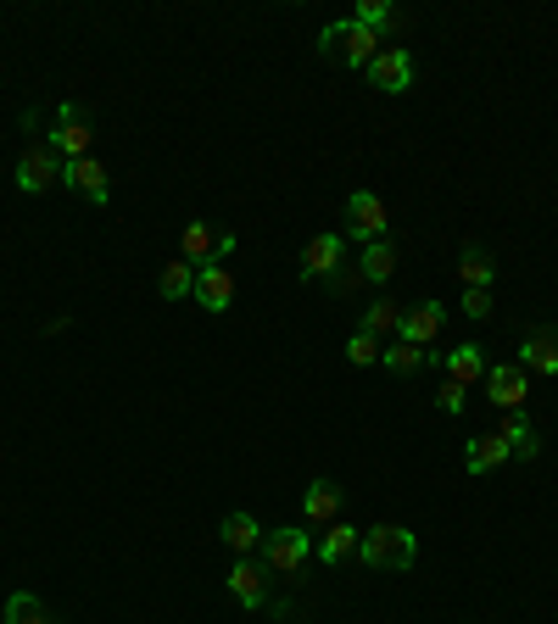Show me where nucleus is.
Returning <instances> with one entry per match:
<instances>
[{"label":"nucleus","instance_id":"f257e3e1","mask_svg":"<svg viewBox=\"0 0 558 624\" xmlns=\"http://www.w3.org/2000/svg\"><path fill=\"white\" fill-rule=\"evenodd\" d=\"M358 557H363L369 568L402 574V568H413V557H419V535L402 529V524H369V529L358 535Z\"/></svg>","mask_w":558,"mask_h":624},{"label":"nucleus","instance_id":"f03ea898","mask_svg":"<svg viewBox=\"0 0 558 624\" xmlns=\"http://www.w3.org/2000/svg\"><path fill=\"white\" fill-rule=\"evenodd\" d=\"M319 57H335V62H346V68H363V73H369V62L380 57V40H374L363 23L341 18V23H324V34H319Z\"/></svg>","mask_w":558,"mask_h":624},{"label":"nucleus","instance_id":"7ed1b4c3","mask_svg":"<svg viewBox=\"0 0 558 624\" xmlns=\"http://www.w3.org/2000/svg\"><path fill=\"white\" fill-rule=\"evenodd\" d=\"M62 168H68V162L57 157V146H51V140H35V146L23 151V162H18V190H23V196H46V190L62 179Z\"/></svg>","mask_w":558,"mask_h":624},{"label":"nucleus","instance_id":"20e7f679","mask_svg":"<svg viewBox=\"0 0 558 624\" xmlns=\"http://www.w3.org/2000/svg\"><path fill=\"white\" fill-rule=\"evenodd\" d=\"M46 140L57 146V157H62V162L90 157V123H85V107H79V101H62V107H57V123H51V135H46Z\"/></svg>","mask_w":558,"mask_h":624},{"label":"nucleus","instance_id":"39448f33","mask_svg":"<svg viewBox=\"0 0 558 624\" xmlns=\"http://www.w3.org/2000/svg\"><path fill=\"white\" fill-rule=\"evenodd\" d=\"M385 229H391L385 201H380L374 190H352V196H346V235L363 240V246H374V240H385Z\"/></svg>","mask_w":558,"mask_h":624},{"label":"nucleus","instance_id":"423d86ee","mask_svg":"<svg viewBox=\"0 0 558 624\" xmlns=\"http://www.w3.org/2000/svg\"><path fill=\"white\" fill-rule=\"evenodd\" d=\"M486 396L497 413H525V396H530V374L519 363H491L486 368Z\"/></svg>","mask_w":558,"mask_h":624},{"label":"nucleus","instance_id":"0eeeda50","mask_svg":"<svg viewBox=\"0 0 558 624\" xmlns=\"http://www.w3.org/2000/svg\"><path fill=\"white\" fill-rule=\"evenodd\" d=\"M307 557H313V535L307 529H268L263 535V563L274 574H296Z\"/></svg>","mask_w":558,"mask_h":624},{"label":"nucleus","instance_id":"6e6552de","mask_svg":"<svg viewBox=\"0 0 558 624\" xmlns=\"http://www.w3.org/2000/svg\"><path fill=\"white\" fill-rule=\"evenodd\" d=\"M369 85L385 90V96L413 90V51L408 46H380V57L369 62Z\"/></svg>","mask_w":558,"mask_h":624},{"label":"nucleus","instance_id":"1a4fd4ad","mask_svg":"<svg viewBox=\"0 0 558 624\" xmlns=\"http://www.w3.org/2000/svg\"><path fill=\"white\" fill-rule=\"evenodd\" d=\"M519 368L525 374H558V324H536V329H525V340H519Z\"/></svg>","mask_w":558,"mask_h":624},{"label":"nucleus","instance_id":"9d476101","mask_svg":"<svg viewBox=\"0 0 558 624\" xmlns=\"http://www.w3.org/2000/svg\"><path fill=\"white\" fill-rule=\"evenodd\" d=\"M229 596L241 602V607H263L268 602V563H252V557H235V568H229Z\"/></svg>","mask_w":558,"mask_h":624},{"label":"nucleus","instance_id":"9b49d317","mask_svg":"<svg viewBox=\"0 0 558 624\" xmlns=\"http://www.w3.org/2000/svg\"><path fill=\"white\" fill-rule=\"evenodd\" d=\"M341 257H346V240H341V235H313L307 251H302V279H307V285H313V279H335Z\"/></svg>","mask_w":558,"mask_h":624},{"label":"nucleus","instance_id":"f8f14e48","mask_svg":"<svg viewBox=\"0 0 558 624\" xmlns=\"http://www.w3.org/2000/svg\"><path fill=\"white\" fill-rule=\"evenodd\" d=\"M441 324H447V307L441 301H419L413 313H402V324H397V340H408V346H430L435 335H441Z\"/></svg>","mask_w":558,"mask_h":624},{"label":"nucleus","instance_id":"ddd939ff","mask_svg":"<svg viewBox=\"0 0 558 624\" xmlns=\"http://www.w3.org/2000/svg\"><path fill=\"white\" fill-rule=\"evenodd\" d=\"M62 185L68 190H79L85 201H96V207H107V196H112V185H107V168L96 162V157H79V162H68L62 168Z\"/></svg>","mask_w":558,"mask_h":624},{"label":"nucleus","instance_id":"4468645a","mask_svg":"<svg viewBox=\"0 0 558 624\" xmlns=\"http://www.w3.org/2000/svg\"><path fill=\"white\" fill-rule=\"evenodd\" d=\"M196 301H202L207 313H229V301H235V274H229L224 263L196 268Z\"/></svg>","mask_w":558,"mask_h":624},{"label":"nucleus","instance_id":"2eb2a0df","mask_svg":"<svg viewBox=\"0 0 558 624\" xmlns=\"http://www.w3.org/2000/svg\"><path fill=\"white\" fill-rule=\"evenodd\" d=\"M441 368H447V379H458L463 390L474 385V379H486V351H480V340H463V346H452L447 357H441Z\"/></svg>","mask_w":558,"mask_h":624},{"label":"nucleus","instance_id":"dca6fc26","mask_svg":"<svg viewBox=\"0 0 558 624\" xmlns=\"http://www.w3.org/2000/svg\"><path fill=\"white\" fill-rule=\"evenodd\" d=\"M497 435L508 440V457H519V463H536L541 457V435H536V424L525 413H502V429Z\"/></svg>","mask_w":558,"mask_h":624},{"label":"nucleus","instance_id":"f3484780","mask_svg":"<svg viewBox=\"0 0 558 624\" xmlns=\"http://www.w3.org/2000/svg\"><path fill=\"white\" fill-rule=\"evenodd\" d=\"M302 513H307V524H335L341 518V485L335 479H313L307 496H302Z\"/></svg>","mask_w":558,"mask_h":624},{"label":"nucleus","instance_id":"a211bd4d","mask_svg":"<svg viewBox=\"0 0 558 624\" xmlns=\"http://www.w3.org/2000/svg\"><path fill=\"white\" fill-rule=\"evenodd\" d=\"M358 535H363V529H352V524H341V518H335V524H324V541L313 546V552H319V563H330V568H335V563L358 557Z\"/></svg>","mask_w":558,"mask_h":624},{"label":"nucleus","instance_id":"6ab92c4d","mask_svg":"<svg viewBox=\"0 0 558 624\" xmlns=\"http://www.w3.org/2000/svg\"><path fill=\"white\" fill-rule=\"evenodd\" d=\"M458 279H463L469 290H491V279H497L491 251H486V246H463V251H458Z\"/></svg>","mask_w":558,"mask_h":624},{"label":"nucleus","instance_id":"aec40b11","mask_svg":"<svg viewBox=\"0 0 558 624\" xmlns=\"http://www.w3.org/2000/svg\"><path fill=\"white\" fill-rule=\"evenodd\" d=\"M218 541H224L229 552H252V546H263V524H257L252 513H224Z\"/></svg>","mask_w":558,"mask_h":624},{"label":"nucleus","instance_id":"412c9836","mask_svg":"<svg viewBox=\"0 0 558 624\" xmlns=\"http://www.w3.org/2000/svg\"><path fill=\"white\" fill-rule=\"evenodd\" d=\"M497 463H508V440L502 435H474L469 452H463V468L469 474H491Z\"/></svg>","mask_w":558,"mask_h":624},{"label":"nucleus","instance_id":"4be33fe9","mask_svg":"<svg viewBox=\"0 0 558 624\" xmlns=\"http://www.w3.org/2000/svg\"><path fill=\"white\" fill-rule=\"evenodd\" d=\"M397 274V251H391V240H374V246H363V257H358V279H369V285H385Z\"/></svg>","mask_w":558,"mask_h":624},{"label":"nucleus","instance_id":"5701e85b","mask_svg":"<svg viewBox=\"0 0 558 624\" xmlns=\"http://www.w3.org/2000/svg\"><path fill=\"white\" fill-rule=\"evenodd\" d=\"M352 23H363L374 40L380 34H397L402 29V18H397V7H385V0H358V12H352Z\"/></svg>","mask_w":558,"mask_h":624},{"label":"nucleus","instance_id":"b1692460","mask_svg":"<svg viewBox=\"0 0 558 624\" xmlns=\"http://www.w3.org/2000/svg\"><path fill=\"white\" fill-rule=\"evenodd\" d=\"M218 240L224 235H213V224H185V263H196V268H207L213 263V251H218Z\"/></svg>","mask_w":558,"mask_h":624},{"label":"nucleus","instance_id":"393cba45","mask_svg":"<svg viewBox=\"0 0 558 624\" xmlns=\"http://www.w3.org/2000/svg\"><path fill=\"white\" fill-rule=\"evenodd\" d=\"M157 290H163V301H185V296H196V263H168L163 268V279H157Z\"/></svg>","mask_w":558,"mask_h":624},{"label":"nucleus","instance_id":"a878e982","mask_svg":"<svg viewBox=\"0 0 558 624\" xmlns=\"http://www.w3.org/2000/svg\"><path fill=\"white\" fill-rule=\"evenodd\" d=\"M380 363H385V368H391L397 379H413V374H419V368H424L430 357H424L419 346H408V340H397V346H385V351H380Z\"/></svg>","mask_w":558,"mask_h":624},{"label":"nucleus","instance_id":"bb28decb","mask_svg":"<svg viewBox=\"0 0 558 624\" xmlns=\"http://www.w3.org/2000/svg\"><path fill=\"white\" fill-rule=\"evenodd\" d=\"M7 624H51V613L35 591H12L7 596Z\"/></svg>","mask_w":558,"mask_h":624},{"label":"nucleus","instance_id":"cd10ccee","mask_svg":"<svg viewBox=\"0 0 558 624\" xmlns=\"http://www.w3.org/2000/svg\"><path fill=\"white\" fill-rule=\"evenodd\" d=\"M397 324H402V307H397V301H385V296L369 301V313H363V335L380 340V335H397Z\"/></svg>","mask_w":558,"mask_h":624},{"label":"nucleus","instance_id":"c85d7f7f","mask_svg":"<svg viewBox=\"0 0 558 624\" xmlns=\"http://www.w3.org/2000/svg\"><path fill=\"white\" fill-rule=\"evenodd\" d=\"M346 363H352V368H369V363H380V340L358 329V335L346 340Z\"/></svg>","mask_w":558,"mask_h":624},{"label":"nucleus","instance_id":"c756f323","mask_svg":"<svg viewBox=\"0 0 558 624\" xmlns=\"http://www.w3.org/2000/svg\"><path fill=\"white\" fill-rule=\"evenodd\" d=\"M458 313H463V318H474V324H486V318L497 313V301H491V290H463Z\"/></svg>","mask_w":558,"mask_h":624},{"label":"nucleus","instance_id":"7c9ffc66","mask_svg":"<svg viewBox=\"0 0 558 624\" xmlns=\"http://www.w3.org/2000/svg\"><path fill=\"white\" fill-rule=\"evenodd\" d=\"M463 402H469V390H463L458 379H441V385H435V407H441L447 418H458V413H463Z\"/></svg>","mask_w":558,"mask_h":624}]
</instances>
